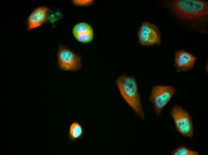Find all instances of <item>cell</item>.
I'll return each instance as SVG.
<instances>
[{
  "label": "cell",
  "instance_id": "cell-1",
  "mask_svg": "<svg viewBox=\"0 0 208 155\" xmlns=\"http://www.w3.org/2000/svg\"><path fill=\"white\" fill-rule=\"evenodd\" d=\"M171 10L179 18L194 22L208 20V3L200 0H177L166 1Z\"/></svg>",
  "mask_w": 208,
  "mask_h": 155
},
{
  "label": "cell",
  "instance_id": "cell-2",
  "mask_svg": "<svg viewBox=\"0 0 208 155\" xmlns=\"http://www.w3.org/2000/svg\"><path fill=\"white\" fill-rule=\"evenodd\" d=\"M116 83L123 99L136 114L143 118L144 112L135 78L123 75L117 78Z\"/></svg>",
  "mask_w": 208,
  "mask_h": 155
},
{
  "label": "cell",
  "instance_id": "cell-3",
  "mask_svg": "<svg viewBox=\"0 0 208 155\" xmlns=\"http://www.w3.org/2000/svg\"><path fill=\"white\" fill-rule=\"evenodd\" d=\"M170 114L176 130L182 136L192 139L194 135L192 120L188 112L181 106L176 105L172 108Z\"/></svg>",
  "mask_w": 208,
  "mask_h": 155
},
{
  "label": "cell",
  "instance_id": "cell-4",
  "mask_svg": "<svg viewBox=\"0 0 208 155\" xmlns=\"http://www.w3.org/2000/svg\"><path fill=\"white\" fill-rule=\"evenodd\" d=\"M176 90L175 87L170 85H157L152 87L149 100L153 105L157 116L160 115Z\"/></svg>",
  "mask_w": 208,
  "mask_h": 155
},
{
  "label": "cell",
  "instance_id": "cell-5",
  "mask_svg": "<svg viewBox=\"0 0 208 155\" xmlns=\"http://www.w3.org/2000/svg\"><path fill=\"white\" fill-rule=\"evenodd\" d=\"M57 66L62 71L76 72L82 68L81 57L62 44L59 45Z\"/></svg>",
  "mask_w": 208,
  "mask_h": 155
},
{
  "label": "cell",
  "instance_id": "cell-6",
  "mask_svg": "<svg viewBox=\"0 0 208 155\" xmlns=\"http://www.w3.org/2000/svg\"><path fill=\"white\" fill-rule=\"evenodd\" d=\"M138 43L142 46H152L161 44L160 33L155 24L146 21L143 22L137 33Z\"/></svg>",
  "mask_w": 208,
  "mask_h": 155
},
{
  "label": "cell",
  "instance_id": "cell-7",
  "mask_svg": "<svg viewBox=\"0 0 208 155\" xmlns=\"http://www.w3.org/2000/svg\"><path fill=\"white\" fill-rule=\"evenodd\" d=\"M49 10V8L45 6H41L35 8L27 18L26 22L27 31L31 30L43 25L46 21Z\"/></svg>",
  "mask_w": 208,
  "mask_h": 155
},
{
  "label": "cell",
  "instance_id": "cell-8",
  "mask_svg": "<svg viewBox=\"0 0 208 155\" xmlns=\"http://www.w3.org/2000/svg\"><path fill=\"white\" fill-rule=\"evenodd\" d=\"M197 59V57L185 50H178L175 53L174 66L178 70L186 72L193 68Z\"/></svg>",
  "mask_w": 208,
  "mask_h": 155
},
{
  "label": "cell",
  "instance_id": "cell-9",
  "mask_svg": "<svg viewBox=\"0 0 208 155\" xmlns=\"http://www.w3.org/2000/svg\"><path fill=\"white\" fill-rule=\"evenodd\" d=\"M72 32L78 41L87 43L92 41L94 37V31L91 26L85 22H81L74 27Z\"/></svg>",
  "mask_w": 208,
  "mask_h": 155
},
{
  "label": "cell",
  "instance_id": "cell-10",
  "mask_svg": "<svg viewBox=\"0 0 208 155\" xmlns=\"http://www.w3.org/2000/svg\"><path fill=\"white\" fill-rule=\"evenodd\" d=\"M84 133V130L82 125L77 121L72 122L69 129L68 136L70 140L73 142L81 138Z\"/></svg>",
  "mask_w": 208,
  "mask_h": 155
},
{
  "label": "cell",
  "instance_id": "cell-11",
  "mask_svg": "<svg viewBox=\"0 0 208 155\" xmlns=\"http://www.w3.org/2000/svg\"><path fill=\"white\" fill-rule=\"evenodd\" d=\"M172 155H198L197 151L192 150L185 146L181 145L171 152Z\"/></svg>",
  "mask_w": 208,
  "mask_h": 155
},
{
  "label": "cell",
  "instance_id": "cell-12",
  "mask_svg": "<svg viewBox=\"0 0 208 155\" xmlns=\"http://www.w3.org/2000/svg\"><path fill=\"white\" fill-rule=\"evenodd\" d=\"M73 3L76 5L79 6H88L94 3V1L89 0H72Z\"/></svg>",
  "mask_w": 208,
  "mask_h": 155
}]
</instances>
